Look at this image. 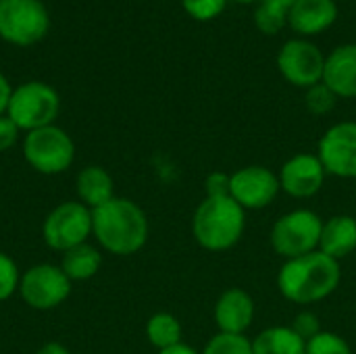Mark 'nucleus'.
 <instances>
[{
	"label": "nucleus",
	"mask_w": 356,
	"mask_h": 354,
	"mask_svg": "<svg viewBox=\"0 0 356 354\" xmlns=\"http://www.w3.org/2000/svg\"><path fill=\"white\" fill-rule=\"evenodd\" d=\"M254 23L267 35L280 33L282 27L288 23V10L269 2H261V6L254 10Z\"/></svg>",
	"instance_id": "obj_23"
},
{
	"label": "nucleus",
	"mask_w": 356,
	"mask_h": 354,
	"mask_svg": "<svg viewBox=\"0 0 356 354\" xmlns=\"http://www.w3.org/2000/svg\"><path fill=\"white\" fill-rule=\"evenodd\" d=\"M207 198H217V196H229V175L215 171L207 177L204 182Z\"/></svg>",
	"instance_id": "obj_29"
},
{
	"label": "nucleus",
	"mask_w": 356,
	"mask_h": 354,
	"mask_svg": "<svg viewBox=\"0 0 356 354\" xmlns=\"http://www.w3.org/2000/svg\"><path fill=\"white\" fill-rule=\"evenodd\" d=\"M325 182V169L315 154H296L284 163L280 173V186L294 198L315 196Z\"/></svg>",
	"instance_id": "obj_13"
},
{
	"label": "nucleus",
	"mask_w": 356,
	"mask_h": 354,
	"mask_svg": "<svg viewBox=\"0 0 356 354\" xmlns=\"http://www.w3.org/2000/svg\"><path fill=\"white\" fill-rule=\"evenodd\" d=\"M263 2H269V4H275V6H282V8L290 10V8H292V4H294L296 0H263Z\"/></svg>",
	"instance_id": "obj_34"
},
{
	"label": "nucleus",
	"mask_w": 356,
	"mask_h": 354,
	"mask_svg": "<svg viewBox=\"0 0 356 354\" xmlns=\"http://www.w3.org/2000/svg\"><path fill=\"white\" fill-rule=\"evenodd\" d=\"M277 67L290 83L298 88H311L323 81L325 56L307 40H290L277 54Z\"/></svg>",
	"instance_id": "obj_9"
},
{
	"label": "nucleus",
	"mask_w": 356,
	"mask_h": 354,
	"mask_svg": "<svg viewBox=\"0 0 356 354\" xmlns=\"http://www.w3.org/2000/svg\"><path fill=\"white\" fill-rule=\"evenodd\" d=\"M146 336L152 346L165 351L175 344H181V325L171 313H156L146 325Z\"/></svg>",
	"instance_id": "obj_21"
},
{
	"label": "nucleus",
	"mask_w": 356,
	"mask_h": 354,
	"mask_svg": "<svg viewBox=\"0 0 356 354\" xmlns=\"http://www.w3.org/2000/svg\"><path fill=\"white\" fill-rule=\"evenodd\" d=\"M92 232V213L79 202L56 207L44 221V240L50 248L67 252L73 246L86 244Z\"/></svg>",
	"instance_id": "obj_8"
},
{
	"label": "nucleus",
	"mask_w": 356,
	"mask_h": 354,
	"mask_svg": "<svg viewBox=\"0 0 356 354\" xmlns=\"http://www.w3.org/2000/svg\"><path fill=\"white\" fill-rule=\"evenodd\" d=\"M21 296L23 300L40 311L58 307L71 290V280L63 273L60 267L54 265H38L31 267L21 280Z\"/></svg>",
	"instance_id": "obj_10"
},
{
	"label": "nucleus",
	"mask_w": 356,
	"mask_h": 354,
	"mask_svg": "<svg viewBox=\"0 0 356 354\" xmlns=\"http://www.w3.org/2000/svg\"><path fill=\"white\" fill-rule=\"evenodd\" d=\"M38 354H69V351L65 346L56 344V342H50V344H44Z\"/></svg>",
	"instance_id": "obj_32"
},
{
	"label": "nucleus",
	"mask_w": 356,
	"mask_h": 354,
	"mask_svg": "<svg viewBox=\"0 0 356 354\" xmlns=\"http://www.w3.org/2000/svg\"><path fill=\"white\" fill-rule=\"evenodd\" d=\"M23 154L35 171L54 175L69 169L75 156V146L63 129L46 125L27 134L23 142Z\"/></svg>",
	"instance_id": "obj_6"
},
{
	"label": "nucleus",
	"mask_w": 356,
	"mask_h": 354,
	"mask_svg": "<svg viewBox=\"0 0 356 354\" xmlns=\"http://www.w3.org/2000/svg\"><path fill=\"white\" fill-rule=\"evenodd\" d=\"M356 248V219L350 215H336L323 223L319 250L336 261L348 257Z\"/></svg>",
	"instance_id": "obj_17"
},
{
	"label": "nucleus",
	"mask_w": 356,
	"mask_h": 354,
	"mask_svg": "<svg viewBox=\"0 0 356 354\" xmlns=\"http://www.w3.org/2000/svg\"><path fill=\"white\" fill-rule=\"evenodd\" d=\"M323 83L338 98H356V44H344L325 56Z\"/></svg>",
	"instance_id": "obj_15"
},
{
	"label": "nucleus",
	"mask_w": 356,
	"mask_h": 354,
	"mask_svg": "<svg viewBox=\"0 0 356 354\" xmlns=\"http://www.w3.org/2000/svg\"><path fill=\"white\" fill-rule=\"evenodd\" d=\"M338 19L336 0H296L288 10V23L302 35H315L330 29Z\"/></svg>",
	"instance_id": "obj_16"
},
{
	"label": "nucleus",
	"mask_w": 356,
	"mask_h": 354,
	"mask_svg": "<svg viewBox=\"0 0 356 354\" xmlns=\"http://www.w3.org/2000/svg\"><path fill=\"white\" fill-rule=\"evenodd\" d=\"M292 330H294V332H296L305 342L313 340L317 334H321V332H323V330H321V323H319V319H317V315H315V313H311V311L300 313V315L294 319Z\"/></svg>",
	"instance_id": "obj_28"
},
{
	"label": "nucleus",
	"mask_w": 356,
	"mask_h": 354,
	"mask_svg": "<svg viewBox=\"0 0 356 354\" xmlns=\"http://www.w3.org/2000/svg\"><path fill=\"white\" fill-rule=\"evenodd\" d=\"M254 319V300L248 292L232 288L215 305V323L223 334H244Z\"/></svg>",
	"instance_id": "obj_14"
},
{
	"label": "nucleus",
	"mask_w": 356,
	"mask_h": 354,
	"mask_svg": "<svg viewBox=\"0 0 356 354\" xmlns=\"http://www.w3.org/2000/svg\"><path fill=\"white\" fill-rule=\"evenodd\" d=\"M307 106L313 115H327L334 106H336V100L338 96L323 83H315L311 88H307Z\"/></svg>",
	"instance_id": "obj_25"
},
{
	"label": "nucleus",
	"mask_w": 356,
	"mask_h": 354,
	"mask_svg": "<svg viewBox=\"0 0 356 354\" xmlns=\"http://www.w3.org/2000/svg\"><path fill=\"white\" fill-rule=\"evenodd\" d=\"M202 354H252V342L244 334L219 332L209 340Z\"/></svg>",
	"instance_id": "obj_22"
},
{
	"label": "nucleus",
	"mask_w": 356,
	"mask_h": 354,
	"mask_svg": "<svg viewBox=\"0 0 356 354\" xmlns=\"http://www.w3.org/2000/svg\"><path fill=\"white\" fill-rule=\"evenodd\" d=\"M100 267V252L90 244H79L63 255L60 269L69 280H90Z\"/></svg>",
	"instance_id": "obj_20"
},
{
	"label": "nucleus",
	"mask_w": 356,
	"mask_h": 354,
	"mask_svg": "<svg viewBox=\"0 0 356 354\" xmlns=\"http://www.w3.org/2000/svg\"><path fill=\"white\" fill-rule=\"evenodd\" d=\"M340 265L336 259L315 250L284 263L277 286L284 298L296 305H311L327 298L340 286Z\"/></svg>",
	"instance_id": "obj_1"
},
{
	"label": "nucleus",
	"mask_w": 356,
	"mask_h": 354,
	"mask_svg": "<svg viewBox=\"0 0 356 354\" xmlns=\"http://www.w3.org/2000/svg\"><path fill=\"white\" fill-rule=\"evenodd\" d=\"M77 194L88 207L98 209L115 198L113 177L102 167H86L77 175Z\"/></svg>",
	"instance_id": "obj_18"
},
{
	"label": "nucleus",
	"mask_w": 356,
	"mask_h": 354,
	"mask_svg": "<svg viewBox=\"0 0 356 354\" xmlns=\"http://www.w3.org/2000/svg\"><path fill=\"white\" fill-rule=\"evenodd\" d=\"M184 10L196 21H211L225 10L227 0H181Z\"/></svg>",
	"instance_id": "obj_26"
},
{
	"label": "nucleus",
	"mask_w": 356,
	"mask_h": 354,
	"mask_svg": "<svg viewBox=\"0 0 356 354\" xmlns=\"http://www.w3.org/2000/svg\"><path fill=\"white\" fill-rule=\"evenodd\" d=\"M10 94H13V90L8 86V81L4 79V75L0 73V115H2V111H6Z\"/></svg>",
	"instance_id": "obj_31"
},
{
	"label": "nucleus",
	"mask_w": 356,
	"mask_h": 354,
	"mask_svg": "<svg viewBox=\"0 0 356 354\" xmlns=\"http://www.w3.org/2000/svg\"><path fill=\"white\" fill-rule=\"evenodd\" d=\"M58 106L60 100L54 88L42 81H29L10 94L6 113L19 129L33 131L52 125L58 115Z\"/></svg>",
	"instance_id": "obj_4"
},
{
	"label": "nucleus",
	"mask_w": 356,
	"mask_h": 354,
	"mask_svg": "<svg viewBox=\"0 0 356 354\" xmlns=\"http://www.w3.org/2000/svg\"><path fill=\"white\" fill-rule=\"evenodd\" d=\"M244 225V209L232 196H217L200 202L194 213L192 232L202 248L219 252L240 242Z\"/></svg>",
	"instance_id": "obj_3"
},
{
	"label": "nucleus",
	"mask_w": 356,
	"mask_h": 354,
	"mask_svg": "<svg viewBox=\"0 0 356 354\" xmlns=\"http://www.w3.org/2000/svg\"><path fill=\"white\" fill-rule=\"evenodd\" d=\"M252 354H307V342L292 328H269L252 342Z\"/></svg>",
	"instance_id": "obj_19"
},
{
	"label": "nucleus",
	"mask_w": 356,
	"mask_h": 354,
	"mask_svg": "<svg viewBox=\"0 0 356 354\" xmlns=\"http://www.w3.org/2000/svg\"><path fill=\"white\" fill-rule=\"evenodd\" d=\"M92 232L113 255H134L148 238L144 211L127 198H113L92 211Z\"/></svg>",
	"instance_id": "obj_2"
},
{
	"label": "nucleus",
	"mask_w": 356,
	"mask_h": 354,
	"mask_svg": "<svg viewBox=\"0 0 356 354\" xmlns=\"http://www.w3.org/2000/svg\"><path fill=\"white\" fill-rule=\"evenodd\" d=\"M48 10L40 0H0V35L6 42L29 46L48 31Z\"/></svg>",
	"instance_id": "obj_7"
},
{
	"label": "nucleus",
	"mask_w": 356,
	"mask_h": 354,
	"mask_svg": "<svg viewBox=\"0 0 356 354\" xmlns=\"http://www.w3.org/2000/svg\"><path fill=\"white\" fill-rule=\"evenodd\" d=\"M17 134H19V127L10 121V117L0 115V152L8 150L17 142Z\"/></svg>",
	"instance_id": "obj_30"
},
{
	"label": "nucleus",
	"mask_w": 356,
	"mask_h": 354,
	"mask_svg": "<svg viewBox=\"0 0 356 354\" xmlns=\"http://www.w3.org/2000/svg\"><path fill=\"white\" fill-rule=\"evenodd\" d=\"M323 221L317 213L298 209L280 217L271 230V244L284 259H298L319 248Z\"/></svg>",
	"instance_id": "obj_5"
},
{
	"label": "nucleus",
	"mask_w": 356,
	"mask_h": 354,
	"mask_svg": "<svg viewBox=\"0 0 356 354\" xmlns=\"http://www.w3.org/2000/svg\"><path fill=\"white\" fill-rule=\"evenodd\" d=\"M319 161L325 173L355 179L356 177V123L344 121L325 131L319 142Z\"/></svg>",
	"instance_id": "obj_12"
},
{
	"label": "nucleus",
	"mask_w": 356,
	"mask_h": 354,
	"mask_svg": "<svg viewBox=\"0 0 356 354\" xmlns=\"http://www.w3.org/2000/svg\"><path fill=\"white\" fill-rule=\"evenodd\" d=\"M307 354H353L344 338L332 332H321L307 342Z\"/></svg>",
	"instance_id": "obj_24"
},
{
	"label": "nucleus",
	"mask_w": 356,
	"mask_h": 354,
	"mask_svg": "<svg viewBox=\"0 0 356 354\" xmlns=\"http://www.w3.org/2000/svg\"><path fill=\"white\" fill-rule=\"evenodd\" d=\"M19 286V271L10 257L0 252V300H6Z\"/></svg>",
	"instance_id": "obj_27"
},
{
	"label": "nucleus",
	"mask_w": 356,
	"mask_h": 354,
	"mask_svg": "<svg viewBox=\"0 0 356 354\" xmlns=\"http://www.w3.org/2000/svg\"><path fill=\"white\" fill-rule=\"evenodd\" d=\"M236 2H240V4H252V2H257V0H236Z\"/></svg>",
	"instance_id": "obj_35"
},
{
	"label": "nucleus",
	"mask_w": 356,
	"mask_h": 354,
	"mask_svg": "<svg viewBox=\"0 0 356 354\" xmlns=\"http://www.w3.org/2000/svg\"><path fill=\"white\" fill-rule=\"evenodd\" d=\"M280 190V177L261 165H250L229 175V196L242 209H265Z\"/></svg>",
	"instance_id": "obj_11"
},
{
	"label": "nucleus",
	"mask_w": 356,
	"mask_h": 354,
	"mask_svg": "<svg viewBox=\"0 0 356 354\" xmlns=\"http://www.w3.org/2000/svg\"><path fill=\"white\" fill-rule=\"evenodd\" d=\"M159 354H196V351L190 348V346H186V344H175V346H171V348L161 351Z\"/></svg>",
	"instance_id": "obj_33"
}]
</instances>
